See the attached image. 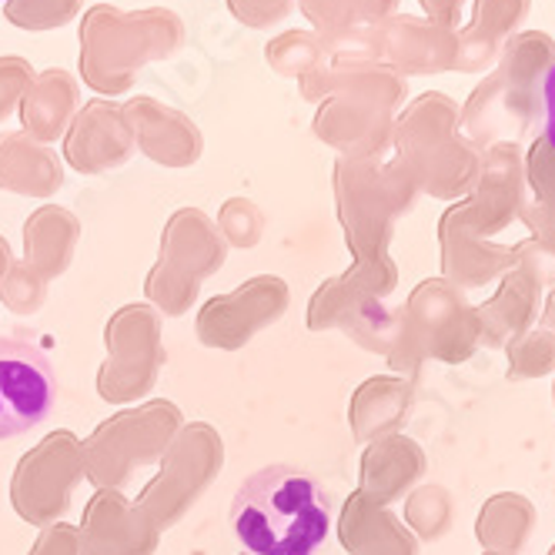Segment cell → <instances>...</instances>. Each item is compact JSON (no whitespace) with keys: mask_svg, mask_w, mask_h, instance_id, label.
<instances>
[{"mask_svg":"<svg viewBox=\"0 0 555 555\" xmlns=\"http://www.w3.org/2000/svg\"><path fill=\"white\" fill-rule=\"evenodd\" d=\"M184 44V24L168 8L121 11L98 4L81 21V70L107 91L128 85V77L151 57H168Z\"/></svg>","mask_w":555,"mask_h":555,"instance_id":"7a4b0ae2","label":"cell"},{"mask_svg":"<svg viewBox=\"0 0 555 555\" xmlns=\"http://www.w3.org/2000/svg\"><path fill=\"white\" fill-rule=\"evenodd\" d=\"M542 107H545V138L555 147V61L542 74Z\"/></svg>","mask_w":555,"mask_h":555,"instance_id":"5b68a950","label":"cell"},{"mask_svg":"<svg viewBox=\"0 0 555 555\" xmlns=\"http://www.w3.org/2000/svg\"><path fill=\"white\" fill-rule=\"evenodd\" d=\"M332 499L295 465H264L231 499V529L251 555H314L332 532Z\"/></svg>","mask_w":555,"mask_h":555,"instance_id":"6da1fadb","label":"cell"},{"mask_svg":"<svg viewBox=\"0 0 555 555\" xmlns=\"http://www.w3.org/2000/svg\"><path fill=\"white\" fill-rule=\"evenodd\" d=\"M81 14V0H8L4 17L21 30H54Z\"/></svg>","mask_w":555,"mask_h":555,"instance_id":"277c9868","label":"cell"},{"mask_svg":"<svg viewBox=\"0 0 555 555\" xmlns=\"http://www.w3.org/2000/svg\"><path fill=\"white\" fill-rule=\"evenodd\" d=\"M57 402V378L48 354L24 341L0 335V439L41 425Z\"/></svg>","mask_w":555,"mask_h":555,"instance_id":"3957f363","label":"cell"}]
</instances>
